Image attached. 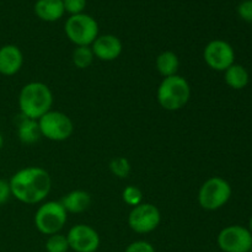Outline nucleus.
<instances>
[{
	"instance_id": "f257e3e1",
	"label": "nucleus",
	"mask_w": 252,
	"mask_h": 252,
	"mask_svg": "<svg viewBox=\"0 0 252 252\" xmlns=\"http://www.w3.org/2000/svg\"><path fill=\"white\" fill-rule=\"evenodd\" d=\"M11 196L25 204H37L47 198L52 179L46 169L29 166L15 172L9 180Z\"/></svg>"
},
{
	"instance_id": "f03ea898",
	"label": "nucleus",
	"mask_w": 252,
	"mask_h": 252,
	"mask_svg": "<svg viewBox=\"0 0 252 252\" xmlns=\"http://www.w3.org/2000/svg\"><path fill=\"white\" fill-rule=\"evenodd\" d=\"M53 93L48 85L41 81H31L19 94V108L22 117L38 121L52 110Z\"/></svg>"
},
{
	"instance_id": "7ed1b4c3",
	"label": "nucleus",
	"mask_w": 252,
	"mask_h": 252,
	"mask_svg": "<svg viewBox=\"0 0 252 252\" xmlns=\"http://www.w3.org/2000/svg\"><path fill=\"white\" fill-rule=\"evenodd\" d=\"M191 97V86L184 76L172 75L164 78L157 91L159 105L165 111L175 112L182 110Z\"/></svg>"
},
{
	"instance_id": "20e7f679",
	"label": "nucleus",
	"mask_w": 252,
	"mask_h": 252,
	"mask_svg": "<svg viewBox=\"0 0 252 252\" xmlns=\"http://www.w3.org/2000/svg\"><path fill=\"white\" fill-rule=\"evenodd\" d=\"M34 226L43 235L58 234L68 220V213L61 201H48L42 203L34 213Z\"/></svg>"
},
{
	"instance_id": "39448f33",
	"label": "nucleus",
	"mask_w": 252,
	"mask_h": 252,
	"mask_svg": "<svg viewBox=\"0 0 252 252\" xmlns=\"http://www.w3.org/2000/svg\"><path fill=\"white\" fill-rule=\"evenodd\" d=\"M64 32L71 43L79 46H91L98 36V24L88 14L70 15L64 25Z\"/></svg>"
},
{
	"instance_id": "423d86ee",
	"label": "nucleus",
	"mask_w": 252,
	"mask_h": 252,
	"mask_svg": "<svg viewBox=\"0 0 252 252\" xmlns=\"http://www.w3.org/2000/svg\"><path fill=\"white\" fill-rule=\"evenodd\" d=\"M231 192V186L226 180L213 176L204 181L199 189L198 204L206 211H217L228 203Z\"/></svg>"
},
{
	"instance_id": "0eeeda50",
	"label": "nucleus",
	"mask_w": 252,
	"mask_h": 252,
	"mask_svg": "<svg viewBox=\"0 0 252 252\" xmlns=\"http://www.w3.org/2000/svg\"><path fill=\"white\" fill-rule=\"evenodd\" d=\"M42 137L52 142H64L69 139L74 132V123L66 113L51 110L38 121Z\"/></svg>"
},
{
	"instance_id": "6e6552de",
	"label": "nucleus",
	"mask_w": 252,
	"mask_h": 252,
	"mask_svg": "<svg viewBox=\"0 0 252 252\" xmlns=\"http://www.w3.org/2000/svg\"><path fill=\"white\" fill-rule=\"evenodd\" d=\"M161 221V213L155 204L143 202L133 207L128 214V225L137 234H149L154 231Z\"/></svg>"
},
{
	"instance_id": "1a4fd4ad",
	"label": "nucleus",
	"mask_w": 252,
	"mask_h": 252,
	"mask_svg": "<svg viewBox=\"0 0 252 252\" xmlns=\"http://www.w3.org/2000/svg\"><path fill=\"white\" fill-rule=\"evenodd\" d=\"M223 252H248L252 248V234L241 225H229L221 229L217 238Z\"/></svg>"
},
{
	"instance_id": "9d476101",
	"label": "nucleus",
	"mask_w": 252,
	"mask_h": 252,
	"mask_svg": "<svg viewBox=\"0 0 252 252\" xmlns=\"http://www.w3.org/2000/svg\"><path fill=\"white\" fill-rule=\"evenodd\" d=\"M207 65L216 71H225L235 62V52L230 43L223 39H213L203 51Z\"/></svg>"
},
{
	"instance_id": "9b49d317",
	"label": "nucleus",
	"mask_w": 252,
	"mask_h": 252,
	"mask_svg": "<svg viewBox=\"0 0 252 252\" xmlns=\"http://www.w3.org/2000/svg\"><path fill=\"white\" fill-rule=\"evenodd\" d=\"M69 249L75 252H96L100 248V235L86 224H76L66 234Z\"/></svg>"
},
{
	"instance_id": "f8f14e48",
	"label": "nucleus",
	"mask_w": 252,
	"mask_h": 252,
	"mask_svg": "<svg viewBox=\"0 0 252 252\" xmlns=\"http://www.w3.org/2000/svg\"><path fill=\"white\" fill-rule=\"evenodd\" d=\"M95 58L102 62L116 61L122 54V41L115 34H98L97 38L91 44Z\"/></svg>"
},
{
	"instance_id": "ddd939ff",
	"label": "nucleus",
	"mask_w": 252,
	"mask_h": 252,
	"mask_svg": "<svg viewBox=\"0 0 252 252\" xmlns=\"http://www.w3.org/2000/svg\"><path fill=\"white\" fill-rule=\"evenodd\" d=\"M24 65V54L15 44L0 47V74L11 76L19 73Z\"/></svg>"
},
{
	"instance_id": "4468645a",
	"label": "nucleus",
	"mask_w": 252,
	"mask_h": 252,
	"mask_svg": "<svg viewBox=\"0 0 252 252\" xmlns=\"http://www.w3.org/2000/svg\"><path fill=\"white\" fill-rule=\"evenodd\" d=\"M33 10L36 16L46 22L58 21L65 12L63 0H37Z\"/></svg>"
},
{
	"instance_id": "2eb2a0df",
	"label": "nucleus",
	"mask_w": 252,
	"mask_h": 252,
	"mask_svg": "<svg viewBox=\"0 0 252 252\" xmlns=\"http://www.w3.org/2000/svg\"><path fill=\"white\" fill-rule=\"evenodd\" d=\"M61 203L66 213H83L91 206V196L89 192L83 189H74L62 198Z\"/></svg>"
},
{
	"instance_id": "dca6fc26",
	"label": "nucleus",
	"mask_w": 252,
	"mask_h": 252,
	"mask_svg": "<svg viewBox=\"0 0 252 252\" xmlns=\"http://www.w3.org/2000/svg\"><path fill=\"white\" fill-rule=\"evenodd\" d=\"M155 68L162 78L176 75L180 68V59L172 51H164L155 59Z\"/></svg>"
},
{
	"instance_id": "f3484780",
	"label": "nucleus",
	"mask_w": 252,
	"mask_h": 252,
	"mask_svg": "<svg viewBox=\"0 0 252 252\" xmlns=\"http://www.w3.org/2000/svg\"><path fill=\"white\" fill-rule=\"evenodd\" d=\"M224 80H225L226 85L230 86L234 90H241L248 86L249 81H250V75L245 66L234 63L224 71Z\"/></svg>"
},
{
	"instance_id": "a211bd4d",
	"label": "nucleus",
	"mask_w": 252,
	"mask_h": 252,
	"mask_svg": "<svg viewBox=\"0 0 252 252\" xmlns=\"http://www.w3.org/2000/svg\"><path fill=\"white\" fill-rule=\"evenodd\" d=\"M17 137H19L20 142L24 143V144H33V143H36L42 137L38 122L34 120L22 117L19 126H17Z\"/></svg>"
},
{
	"instance_id": "6ab92c4d",
	"label": "nucleus",
	"mask_w": 252,
	"mask_h": 252,
	"mask_svg": "<svg viewBox=\"0 0 252 252\" xmlns=\"http://www.w3.org/2000/svg\"><path fill=\"white\" fill-rule=\"evenodd\" d=\"M95 56L90 46H79L75 47L71 54L73 64L79 69H86L93 64Z\"/></svg>"
},
{
	"instance_id": "aec40b11",
	"label": "nucleus",
	"mask_w": 252,
	"mask_h": 252,
	"mask_svg": "<svg viewBox=\"0 0 252 252\" xmlns=\"http://www.w3.org/2000/svg\"><path fill=\"white\" fill-rule=\"evenodd\" d=\"M69 243L66 235L63 234H54L49 235L46 241V251L47 252H68Z\"/></svg>"
},
{
	"instance_id": "412c9836",
	"label": "nucleus",
	"mask_w": 252,
	"mask_h": 252,
	"mask_svg": "<svg viewBox=\"0 0 252 252\" xmlns=\"http://www.w3.org/2000/svg\"><path fill=\"white\" fill-rule=\"evenodd\" d=\"M110 171L118 179H126L130 172L129 161L123 157L115 158L110 162Z\"/></svg>"
},
{
	"instance_id": "4be33fe9",
	"label": "nucleus",
	"mask_w": 252,
	"mask_h": 252,
	"mask_svg": "<svg viewBox=\"0 0 252 252\" xmlns=\"http://www.w3.org/2000/svg\"><path fill=\"white\" fill-rule=\"evenodd\" d=\"M122 199L126 204L133 207L143 203V192L142 189L134 185H129L122 191Z\"/></svg>"
},
{
	"instance_id": "5701e85b",
	"label": "nucleus",
	"mask_w": 252,
	"mask_h": 252,
	"mask_svg": "<svg viewBox=\"0 0 252 252\" xmlns=\"http://www.w3.org/2000/svg\"><path fill=\"white\" fill-rule=\"evenodd\" d=\"M64 10L70 15L83 14L86 7V0H63Z\"/></svg>"
},
{
	"instance_id": "b1692460",
	"label": "nucleus",
	"mask_w": 252,
	"mask_h": 252,
	"mask_svg": "<svg viewBox=\"0 0 252 252\" xmlns=\"http://www.w3.org/2000/svg\"><path fill=\"white\" fill-rule=\"evenodd\" d=\"M125 252H155V248L148 241L138 240L129 244Z\"/></svg>"
},
{
	"instance_id": "393cba45",
	"label": "nucleus",
	"mask_w": 252,
	"mask_h": 252,
	"mask_svg": "<svg viewBox=\"0 0 252 252\" xmlns=\"http://www.w3.org/2000/svg\"><path fill=\"white\" fill-rule=\"evenodd\" d=\"M238 14L244 21L252 22V0H244L239 4Z\"/></svg>"
},
{
	"instance_id": "a878e982",
	"label": "nucleus",
	"mask_w": 252,
	"mask_h": 252,
	"mask_svg": "<svg viewBox=\"0 0 252 252\" xmlns=\"http://www.w3.org/2000/svg\"><path fill=\"white\" fill-rule=\"evenodd\" d=\"M11 197V191H10L9 181L0 179V206L6 203Z\"/></svg>"
},
{
	"instance_id": "bb28decb",
	"label": "nucleus",
	"mask_w": 252,
	"mask_h": 252,
	"mask_svg": "<svg viewBox=\"0 0 252 252\" xmlns=\"http://www.w3.org/2000/svg\"><path fill=\"white\" fill-rule=\"evenodd\" d=\"M2 145H4V138H2V135L0 134V150H1Z\"/></svg>"
},
{
	"instance_id": "cd10ccee",
	"label": "nucleus",
	"mask_w": 252,
	"mask_h": 252,
	"mask_svg": "<svg viewBox=\"0 0 252 252\" xmlns=\"http://www.w3.org/2000/svg\"><path fill=\"white\" fill-rule=\"evenodd\" d=\"M249 230L251 231V234H252V217H251V219H250V223H249Z\"/></svg>"
},
{
	"instance_id": "c85d7f7f",
	"label": "nucleus",
	"mask_w": 252,
	"mask_h": 252,
	"mask_svg": "<svg viewBox=\"0 0 252 252\" xmlns=\"http://www.w3.org/2000/svg\"><path fill=\"white\" fill-rule=\"evenodd\" d=\"M248 252H252V248H251V249H250V250H249Z\"/></svg>"
}]
</instances>
